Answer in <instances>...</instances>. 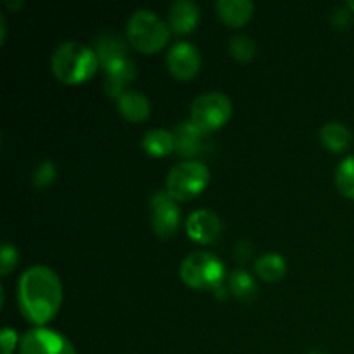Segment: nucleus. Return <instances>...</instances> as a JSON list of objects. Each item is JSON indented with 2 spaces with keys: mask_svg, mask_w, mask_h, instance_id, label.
I'll use <instances>...</instances> for the list:
<instances>
[{
  "mask_svg": "<svg viewBox=\"0 0 354 354\" xmlns=\"http://www.w3.org/2000/svg\"><path fill=\"white\" fill-rule=\"evenodd\" d=\"M17 304L26 320L44 327L62 304V283L57 273L45 265L24 270L17 283Z\"/></svg>",
  "mask_w": 354,
  "mask_h": 354,
  "instance_id": "obj_1",
  "label": "nucleus"
},
{
  "mask_svg": "<svg viewBox=\"0 0 354 354\" xmlns=\"http://www.w3.org/2000/svg\"><path fill=\"white\" fill-rule=\"evenodd\" d=\"M99 57L88 45L76 40L62 41L52 54V73L66 85H78L95 75Z\"/></svg>",
  "mask_w": 354,
  "mask_h": 354,
  "instance_id": "obj_2",
  "label": "nucleus"
},
{
  "mask_svg": "<svg viewBox=\"0 0 354 354\" xmlns=\"http://www.w3.org/2000/svg\"><path fill=\"white\" fill-rule=\"evenodd\" d=\"M171 28L151 9H137L127 24V40L142 54L161 50L169 40Z\"/></svg>",
  "mask_w": 354,
  "mask_h": 354,
  "instance_id": "obj_3",
  "label": "nucleus"
},
{
  "mask_svg": "<svg viewBox=\"0 0 354 354\" xmlns=\"http://www.w3.org/2000/svg\"><path fill=\"white\" fill-rule=\"evenodd\" d=\"M180 279L185 286L197 290L216 289L223 286L225 265L213 252H190L180 265Z\"/></svg>",
  "mask_w": 354,
  "mask_h": 354,
  "instance_id": "obj_4",
  "label": "nucleus"
},
{
  "mask_svg": "<svg viewBox=\"0 0 354 354\" xmlns=\"http://www.w3.org/2000/svg\"><path fill=\"white\" fill-rule=\"evenodd\" d=\"M209 168L199 159H187L173 166L166 178V190L176 201H190L209 185Z\"/></svg>",
  "mask_w": 354,
  "mask_h": 354,
  "instance_id": "obj_5",
  "label": "nucleus"
},
{
  "mask_svg": "<svg viewBox=\"0 0 354 354\" xmlns=\"http://www.w3.org/2000/svg\"><path fill=\"white\" fill-rule=\"evenodd\" d=\"M232 111H234V106L227 93L216 92V90L204 92L196 97L190 106V121L204 133H211L227 124Z\"/></svg>",
  "mask_w": 354,
  "mask_h": 354,
  "instance_id": "obj_6",
  "label": "nucleus"
},
{
  "mask_svg": "<svg viewBox=\"0 0 354 354\" xmlns=\"http://www.w3.org/2000/svg\"><path fill=\"white\" fill-rule=\"evenodd\" d=\"M19 354H78L75 346L61 332L35 327L24 332L19 341Z\"/></svg>",
  "mask_w": 354,
  "mask_h": 354,
  "instance_id": "obj_7",
  "label": "nucleus"
},
{
  "mask_svg": "<svg viewBox=\"0 0 354 354\" xmlns=\"http://www.w3.org/2000/svg\"><path fill=\"white\" fill-rule=\"evenodd\" d=\"M149 211H151V225L156 235L161 239H169L175 235L180 225V207L176 199H173L168 190H158L149 199Z\"/></svg>",
  "mask_w": 354,
  "mask_h": 354,
  "instance_id": "obj_8",
  "label": "nucleus"
},
{
  "mask_svg": "<svg viewBox=\"0 0 354 354\" xmlns=\"http://www.w3.org/2000/svg\"><path fill=\"white\" fill-rule=\"evenodd\" d=\"M201 52L190 41H176L166 54L169 73L178 80H190L201 69Z\"/></svg>",
  "mask_w": 354,
  "mask_h": 354,
  "instance_id": "obj_9",
  "label": "nucleus"
},
{
  "mask_svg": "<svg viewBox=\"0 0 354 354\" xmlns=\"http://www.w3.org/2000/svg\"><path fill=\"white\" fill-rule=\"evenodd\" d=\"M185 228L190 241L197 242V244H213L220 239L221 232H223V223L213 211L197 209L189 214Z\"/></svg>",
  "mask_w": 354,
  "mask_h": 354,
  "instance_id": "obj_10",
  "label": "nucleus"
},
{
  "mask_svg": "<svg viewBox=\"0 0 354 354\" xmlns=\"http://www.w3.org/2000/svg\"><path fill=\"white\" fill-rule=\"evenodd\" d=\"M104 73H106L104 88H106L107 95L114 97V99H118L121 93L127 92V86L130 85L135 80V76H137L135 64L131 62L130 57L111 62L107 68H104Z\"/></svg>",
  "mask_w": 354,
  "mask_h": 354,
  "instance_id": "obj_11",
  "label": "nucleus"
},
{
  "mask_svg": "<svg viewBox=\"0 0 354 354\" xmlns=\"http://www.w3.org/2000/svg\"><path fill=\"white\" fill-rule=\"evenodd\" d=\"M173 135H175V151L183 158L194 159L204 151V145H206L204 137H206V133L201 128H197L190 120L176 124Z\"/></svg>",
  "mask_w": 354,
  "mask_h": 354,
  "instance_id": "obj_12",
  "label": "nucleus"
},
{
  "mask_svg": "<svg viewBox=\"0 0 354 354\" xmlns=\"http://www.w3.org/2000/svg\"><path fill=\"white\" fill-rule=\"evenodd\" d=\"M201 19V9L192 0H175L169 6L168 24L175 33H190Z\"/></svg>",
  "mask_w": 354,
  "mask_h": 354,
  "instance_id": "obj_13",
  "label": "nucleus"
},
{
  "mask_svg": "<svg viewBox=\"0 0 354 354\" xmlns=\"http://www.w3.org/2000/svg\"><path fill=\"white\" fill-rule=\"evenodd\" d=\"M95 54L99 57V62L107 68L111 62L120 61V59L128 57V45L124 37H121L116 31H102L95 38Z\"/></svg>",
  "mask_w": 354,
  "mask_h": 354,
  "instance_id": "obj_14",
  "label": "nucleus"
},
{
  "mask_svg": "<svg viewBox=\"0 0 354 354\" xmlns=\"http://www.w3.org/2000/svg\"><path fill=\"white\" fill-rule=\"evenodd\" d=\"M118 111L128 121H145L151 116V100L140 90H127L116 99Z\"/></svg>",
  "mask_w": 354,
  "mask_h": 354,
  "instance_id": "obj_15",
  "label": "nucleus"
},
{
  "mask_svg": "<svg viewBox=\"0 0 354 354\" xmlns=\"http://www.w3.org/2000/svg\"><path fill=\"white\" fill-rule=\"evenodd\" d=\"M214 9L225 24L232 28H241L254 14V3L251 0H216Z\"/></svg>",
  "mask_w": 354,
  "mask_h": 354,
  "instance_id": "obj_16",
  "label": "nucleus"
},
{
  "mask_svg": "<svg viewBox=\"0 0 354 354\" xmlns=\"http://www.w3.org/2000/svg\"><path fill=\"white\" fill-rule=\"evenodd\" d=\"M142 149L152 158H165L175 151V135L165 128H152L142 137Z\"/></svg>",
  "mask_w": 354,
  "mask_h": 354,
  "instance_id": "obj_17",
  "label": "nucleus"
},
{
  "mask_svg": "<svg viewBox=\"0 0 354 354\" xmlns=\"http://www.w3.org/2000/svg\"><path fill=\"white\" fill-rule=\"evenodd\" d=\"M320 140L328 151L342 152L351 144V131L341 121H328L320 128Z\"/></svg>",
  "mask_w": 354,
  "mask_h": 354,
  "instance_id": "obj_18",
  "label": "nucleus"
},
{
  "mask_svg": "<svg viewBox=\"0 0 354 354\" xmlns=\"http://www.w3.org/2000/svg\"><path fill=\"white\" fill-rule=\"evenodd\" d=\"M254 272L265 282H279L286 277L287 263L279 252H265L256 259Z\"/></svg>",
  "mask_w": 354,
  "mask_h": 354,
  "instance_id": "obj_19",
  "label": "nucleus"
},
{
  "mask_svg": "<svg viewBox=\"0 0 354 354\" xmlns=\"http://www.w3.org/2000/svg\"><path fill=\"white\" fill-rule=\"evenodd\" d=\"M228 290L237 297L239 301L249 303L258 294V283H256L254 277L245 270H235L228 277Z\"/></svg>",
  "mask_w": 354,
  "mask_h": 354,
  "instance_id": "obj_20",
  "label": "nucleus"
},
{
  "mask_svg": "<svg viewBox=\"0 0 354 354\" xmlns=\"http://www.w3.org/2000/svg\"><path fill=\"white\" fill-rule=\"evenodd\" d=\"M256 50H258V47H256L254 38L245 33L234 35L228 41V52H230L232 57L241 62L251 61L256 55Z\"/></svg>",
  "mask_w": 354,
  "mask_h": 354,
  "instance_id": "obj_21",
  "label": "nucleus"
},
{
  "mask_svg": "<svg viewBox=\"0 0 354 354\" xmlns=\"http://www.w3.org/2000/svg\"><path fill=\"white\" fill-rule=\"evenodd\" d=\"M335 183L346 197L354 201V156H348L339 162L337 171H335Z\"/></svg>",
  "mask_w": 354,
  "mask_h": 354,
  "instance_id": "obj_22",
  "label": "nucleus"
},
{
  "mask_svg": "<svg viewBox=\"0 0 354 354\" xmlns=\"http://www.w3.org/2000/svg\"><path fill=\"white\" fill-rule=\"evenodd\" d=\"M57 176V168H55V162L50 161V159H45V161L38 162L33 169V175H31V180L37 187L44 189V187H48Z\"/></svg>",
  "mask_w": 354,
  "mask_h": 354,
  "instance_id": "obj_23",
  "label": "nucleus"
},
{
  "mask_svg": "<svg viewBox=\"0 0 354 354\" xmlns=\"http://www.w3.org/2000/svg\"><path fill=\"white\" fill-rule=\"evenodd\" d=\"M17 261H19V251L10 242H3L2 249H0V275L7 277L14 268H16Z\"/></svg>",
  "mask_w": 354,
  "mask_h": 354,
  "instance_id": "obj_24",
  "label": "nucleus"
},
{
  "mask_svg": "<svg viewBox=\"0 0 354 354\" xmlns=\"http://www.w3.org/2000/svg\"><path fill=\"white\" fill-rule=\"evenodd\" d=\"M0 341H2V354H12L17 346L16 330L10 327H3L2 334H0Z\"/></svg>",
  "mask_w": 354,
  "mask_h": 354,
  "instance_id": "obj_25",
  "label": "nucleus"
},
{
  "mask_svg": "<svg viewBox=\"0 0 354 354\" xmlns=\"http://www.w3.org/2000/svg\"><path fill=\"white\" fill-rule=\"evenodd\" d=\"M332 23L337 28H346L351 24V10L349 9H335L332 16Z\"/></svg>",
  "mask_w": 354,
  "mask_h": 354,
  "instance_id": "obj_26",
  "label": "nucleus"
},
{
  "mask_svg": "<svg viewBox=\"0 0 354 354\" xmlns=\"http://www.w3.org/2000/svg\"><path fill=\"white\" fill-rule=\"evenodd\" d=\"M0 24H2V41L6 40V16H0Z\"/></svg>",
  "mask_w": 354,
  "mask_h": 354,
  "instance_id": "obj_27",
  "label": "nucleus"
},
{
  "mask_svg": "<svg viewBox=\"0 0 354 354\" xmlns=\"http://www.w3.org/2000/svg\"><path fill=\"white\" fill-rule=\"evenodd\" d=\"M348 9L353 10V12H354V0H349V2H348Z\"/></svg>",
  "mask_w": 354,
  "mask_h": 354,
  "instance_id": "obj_28",
  "label": "nucleus"
},
{
  "mask_svg": "<svg viewBox=\"0 0 354 354\" xmlns=\"http://www.w3.org/2000/svg\"><path fill=\"white\" fill-rule=\"evenodd\" d=\"M308 354H325V353L322 351V349H313V351H310Z\"/></svg>",
  "mask_w": 354,
  "mask_h": 354,
  "instance_id": "obj_29",
  "label": "nucleus"
}]
</instances>
